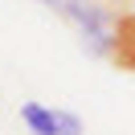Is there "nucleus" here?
<instances>
[{"label":"nucleus","instance_id":"3","mask_svg":"<svg viewBox=\"0 0 135 135\" xmlns=\"http://www.w3.org/2000/svg\"><path fill=\"white\" fill-rule=\"evenodd\" d=\"M119 41H115V61L135 70V17H119Z\"/></svg>","mask_w":135,"mask_h":135},{"label":"nucleus","instance_id":"2","mask_svg":"<svg viewBox=\"0 0 135 135\" xmlns=\"http://www.w3.org/2000/svg\"><path fill=\"white\" fill-rule=\"evenodd\" d=\"M21 119L33 135H82V119L70 115V110H49L41 102H25Z\"/></svg>","mask_w":135,"mask_h":135},{"label":"nucleus","instance_id":"4","mask_svg":"<svg viewBox=\"0 0 135 135\" xmlns=\"http://www.w3.org/2000/svg\"><path fill=\"white\" fill-rule=\"evenodd\" d=\"M41 4H49V8H61V4H66V0H41Z\"/></svg>","mask_w":135,"mask_h":135},{"label":"nucleus","instance_id":"1","mask_svg":"<svg viewBox=\"0 0 135 135\" xmlns=\"http://www.w3.org/2000/svg\"><path fill=\"white\" fill-rule=\"evenodd\" d=\"M61 12H66L78 29H82L86 53H94V57H115V41H119L115 29H119V21L102 8L98 0H66V4H61Z\"/></svg>","mask_w":135,"mask_h":135}]
</instances>
